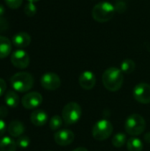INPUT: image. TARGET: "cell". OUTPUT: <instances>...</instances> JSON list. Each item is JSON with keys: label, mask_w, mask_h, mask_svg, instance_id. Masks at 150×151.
Masks as SVG:
<instances>
[{"label": "cell", "mask_w": 150, "mask_h": 151, "mask_svg": "<svg viewBox=\"0 0 150 151\" xmlns=\"http://www.w3.org/2000/svg\"><path fill=\"white\" fill-rule=\"evenodd\" d=\"M102 80L106 89L111 92L118 91L123 85V72L117 67H110L103 73Z\"/></svg>", "instance_id": "obj_1"}, {"label": "cell", "mask_w": 150, "mask_h": 151, "mask_svg": "<svg viewBox=\"0 0 150 151\" xmlns=\"http://www.w3.org/2000/svg\"><path fill=\"white\" fill-rule=\"evenodd\" d=\"M115 6L109 2H101L95 5L92 10V17L97 22H107L111 20L115 13Z\"/></svg>", "instance_id": "obj_2"}, {"label": "cell", "mask_w": 150, "mask_h": 151, "mask_svg": "<svg viewBox=\"0 0 150 151\" xmlns=\"http://www.w3.org/2000/svg\"><path fill=\"white\" fill-rule=\"evenodd\" d=\"M11 85L18 92H27L33 88L34 78L29 73H17L11 78Z\"/></svg>", "instance_id": "obj_3"}, {"label": "cell", "mask_w": 150, "mask_h": 151, "mask_svg": "<svg viewBox=\"0 0 150 151\" xmlns=\"http://www.w3.org/2000/svg\"><path fill=\"white\" fill-rule=\"evenodd\" d=\"M146 128V121L144 118L139 114L130 115L125 124V129L126 133L132 136H138L141 134Z\"/></svg>", "instance_id": "obj_4"}, {"label": "cell", "mask_w": 150, "mask_h": 151, "mask_svg": "<svg viewBox=\"0 0 150 151\" xmlns=\"http://www.w3.org/2000/svg\"><path fill=\"white\" fill-rule=\"evenodd\" d=\"M81 116V108L75 102H70L65 105L62 111V119L66 125L77 123Z\"/></svg>", "instance_id": "obj_5"}, {"label": "cell", "mask_w": 150, "mask_h": 151, "mask_svg": "<svg viewBox=\"0 0 150 151\" xmlns=\"http://www.w3.org/2000/svg\"><path fill=\"white\" fill-rule=\"evenodd\" d=\"M113 132L112 124L107 119L98 120L93 127L92 135L96 141H104L108 139Z\"/></svg>", "instance_id": "obj_6"}, {"label": "cell", "mask_w": 150, "mask_h": 151, "mask_svg": "<svg viewBox=\"0 0 150 151\" xmlns=\"http://www.w3.org/2000/svg\"><path fill=\"white\" fill-rule=\"evenodd\" d=\"M134 99L143 104L150 103V85L148 83H139L133 88Z\"/></svg>", "instance_id": "obj_7"}, {"label": "cell", "mask_w": 150, "mask_h": 151, "mask_svg": "<svg viewBox=\"0 0 150 151\" xmlns=\"http://www.w3.org/2000/svg\"><path fill=\"white\" fill-rule=\"evenodd\" d=\"M11 62L16 68L25 69L28 66L30 58L28 54L23 50H15L11 56Z\"/></svg>", "instance_id": "obj_8"}, {"label": "cell", "mask_w": 150, "mask_h": 151, "mask_svg": "<svg viewBox=\"0 0 150 151\" xmlns=\"http://www.w3.org/2000/svg\"><path fill=\"white\" fill-rule=\"evenodd\" d=\"M41 84L47 90H56L61 85L59 76L54 73H46L41 78Z\"/></svg>", "instance_id": "obj_9"}, {"label": "cell", "mask_w": 150, "mask_h": 151, "mask_svg": "<svg viewBox=\"0 0 150 151\" xmlns=\"http://www.w3.org/2000/svg\"><path fill=\"white\" fill-rule=\"evenodd\" d=\"M42 102V96L38 92H29L26 94L21 100V104L24 108L27 110L35 109L41 105Z\"/></svg>", "instance_id": "obj_10"}, {"label": "cell", "mask_w": 150, "mask_h": 151, "mask_svg": "<svg viewBox=\"0 0 150 151\" xmlns=\"http://www.w3.org/2000/svg\"><path fill=\"white\" fill-rule=\"evenodd\" d=\"M54 140L59 146H67L74 141V134L69 129H61L55 133Z\"/></svg>", "instance_id": "obj_11"}, {"label": "cell", "mask_w": 150, "mask_h": 151, "mask_svg": "<svg viewBox=\"0 0 150 151\" xmlns=\"http://www.w3.org/2000/svg\"><path fill=\"white\" fill-rule=\"evenodd\" d=\"M96 82L95 75L90 71H85L80 73L79 77V84L80 86L86 90L92 89Z\"/></svg>", "instance_id": "obj_12"}, {"label": "cell", "mask_w": 150, "mask_h": 151, "mask_svg": "<svg viewBox=\"0 0 150 151\" xmlns=\"http://www.w3.org/2000/svg\"><path fill=\"white\" fill-rule=\"evenodd\" d=\"M31 42V36L26 32H19L13 35L12 43L15 47L19 49H23L27 47Z\"/></svg>", "instance_id": "obj_13"}, {"label": "cell", "mask_w": 150, "mask_h": 151, "mask_svg": "<svg viewBox=\"0 0 150 151\" xmlns=\"http://www.w3.org/2000/svg\"><path fill=\"white\" fill-rule=\"evenodd\" d=\"M30 120L33 123V125H34L36 127H42L47 123L48 115L44 111L36 110L32 112V114L30 116Z\"/></svg>", "instance_id": "obj_14"}, {"label": "cell", "mask_w": 150, "mask_h": 151, "mask_svg": "<svg viewBox=\"0 0 150 151\" xmlns=\"http://www.w3.org/2000/svg\"><path fill=\"white\" fill-rule=\"evenodd\" d=\"M7 131H8L9 134L11 135L12 137H19L24 133L25 127L22 124V122L18 121V120H14V121H11L8 125Z\"/></svg>", "instance_id": "obj_15"}, {"label": "cell", "mask_w": 150, "mask_h": 151, "mask_svg": "<svg viewBox=\"0 0 150 151\" xmlns=\"http://www.w3.org/2000/svg\"><path fill=\"white\" fill-rule=\"evenodd\" d=\"M11 52V42L5 37L0 35V59L8 57Z\"/></svg>", "instance_id": "obj_16"}, {"label": "cell", "mask_w": 150, "mask_h": 151, "mask_svg": "<svg viewBox=\"0 0 150 151\" xmlns=\"http://www.w3.org/2000/svg\"><path fill=\"white\" fill-rule=\"evenodd\" d=\"M17 143L11 138L5 136L0 139V151H16Z\"/></svg>", "instance_id": "obj_17"}, {"label": "cell", "mask_w": 150, "mask_h": 151, "mask_svg": "<svg viewBox=\"0 0 150 151\" xmlns=\"http://www.w3.org/2000/svg\"><path fill=\"white\" fill-rule=\"evenodd\" d=\"M4 101L5 104L8 107L10 108H16L19 105V97L17 95V93H15L14 91H8L4 96Z\"/></svg>", "instance_id": "obj_18"}, {"label": "cell", "mask_w": 150, "mask_h": 151, "mask_svg": "<svg viewBox=\"0 0 150 151\" xmlns=\"http://www.w3.org/2000/svg\"><path fill=\"white\" fill-rule=\"evenodd\" d=\"M126 145L128 151H142L143 150V143L137 137H131Z\"/></svg>", "instance_id": "obj_19"}, {"label": "cell", "mask_w": 150, "mask_h": 151, "mask_svg": "<svg viewBox=\"0 0 150 151\" xmlns=\"http://www.w3.org/2000/svg\"><path fill=\"white\" fill-rule=\"evenodd\" d=\"M120 70L126 74L132 73L135 70V63L132 59H125L120 65Z\"/></svg>", "instance_id": "obj_20"}, {"label": "cell", "mask_w": 150, "mask_h": 151, "mask_svg": "<svg viewBox=\"0 0 150 151\" xmlns=\"http://www.w3.org/2000/svg\"><path fill=\"white\" fill-rule=\"evenodd\" d=\"M126 135L123 133H118L112 138V144L116 148H121L126 143Z\"/></svg>", "instance_id": "obj_21"}, {"label": "cell", "mask_w": 150, "mask_h": 151, "mask_svg": "<svg viewBox=\"0 0 150 151\" xmlns=\"http://www.w3.org/2000/svg\"><path fill=\"white\" fill-rule=\"evenodd\" d=\"M63 119L58 115H54L50 120V128L53 131L58 130L63 125Z\"/></svg>", "instance_id": "obj_22"}, {"label": "cell", "mask_w": 150, "mask_h": 151, "mask_svg": "<svg viewBox=\"0 0 150 151\" xmlns=\"http://www.w3.org/2000/svg\"><path fill=\"white\" fill-rule=\"evenodd\" d=\"M37 12V9H36V6L34 5V3H31L29 2L24 8V12L27 16L28 17H33L35 15Z\"/></svg>", "instance_id": "obj_23"}, {"label": "cell", "mask_w": 150, "mask_h": 151, "mask_svg": "<svg viewBox=\"0 0 150 151\" xmlns=\"http://www.w3.org/2000/svg\"><path fill=\"white\" fill-rule=\"evenodd\" d=\"M17 146H19L21 149H25L27 148L30 144V139L27 136H19L18 137L17 141H16Z\"/></svg>", "instance_id": "obj_24"}, {"label": "cell", "mask_w": 150, "mask_h": 151, "mask_svg": "<svg viewBox=\"0 0 150 151\" xmlns=\"http://www.w3.org/2000/svg\"><path fill=\"white\" fill-rule=\"evenodd\" d=\"M4 2L9 8L17 9L22 4L23 0H4Z\"/></svg>", "instance_id": "obj_25"}, {"label": "cell", "mask_w": 150, "mask_h": 151, "mask_svg": "<svg viewBox=\"0 0 150 151\" xmlns=\"http://www.w3.org/2000/svg\"><path fill=\"white\" fill-rule=\"evenodd\" d=\"M8 27H9V24H8V21L6 20V19L0 17V33L6 31L8 29Z\"/></svg>", "instance_id": "obj_26"}, {"label": "cell", "mask_w": 150, "mask_h": 151, "mask_svg": "<svg viewBox=\"0 0 150 151\" xmlns=\"http://www.w3.org/2000/svg\"><path fill=\"white\" fill-rule=\"evenodd\" d=\"M6 90V83L5 81L0 78V96H2Z\"/></svg>", "instance_id": "obj_27"}, {"label": "cell", "mask_w": 150, "mask_h": 151, "mask_svg": "<svg viewBox=\"0 0 150 151\" xmlns=\"http://www.w3.org/2000/svg\"><path fill=\"white\" fill-rule=\"evenodd\" d=\"M6 131V125H5V122L0 119V137H2L4 133Z\"/></svg>", "instance_id": "obj_28"}, {"label": "cell", "mask_w": 150, "mask_h": 151, "mask_svg": "<svg viewBox=\"0 0 150 151\" xmlns=\"http://www.w3.org/2000/svg\"><path fill=\"white\" fill-rule=\"evenodd\" d=\"M8 115V109L5 106H0V118H5Z\"/></svg>", "instance_id": "obj_29"}, {"label": "cell", "mask_w": 150, "mask_h": 151, "mask_svg": "<svg viewBox=\"0 0 150 151\" xmlns=\"http://www.w3.org/2000/svg\"><path fill=\"white\" fill-rule=\"evenodd\" d=\"M144 139H145V141H146L147 142L150 143V133H148L147 134H145Z\"/></svg>", "instance_id": "obj_30"}, {"label": "cell", "mask_w": 150, "mask_h": 151, "mask_svg": "<svg viewBox=\"0 0 150 151\" xmlns=\"http://www.w3.org/2000/svg\"><path fill=\"white\" fill-rule=\"evenodd\" d=\"M4 12H5L4 7L2 4H0V17H2V16H3V14L4 13Z\"/></svg>", "instance_id": "obj_31"}, {"label": "cell", "mask_w": 150, "mask_h": 151, "mask_svg": "<svg viewBox=\"0 0 150 151\" xmlns=\"http://www.w3.org/2000/svg\"><path fill=\"white\" fill-rule=\"evenodd\" d=\"M72 151H88L86 148H82V147H80V148H77L75 150H73Z\"/></svg>", "instance_id": "obj_32"}, {"label": "cell", "mask_w": 150, "mask_h": 151, "mask_svg": "<svg viewBox=\"0 0 150 151\" xmlns=\"http://www.w3.org/2000/svg\"><path fill=\"white\" fill-rule=\"evenodd\" d=\"M29 2H31V3H35V2H38L39 0H28Z\"/></svg>", "instance_id": "obj_33"}, {"label": "cell", "mask_w": 150, "mask_h": 151, "mask_svg": "<svg viewBox=\"0 0 150 151\" xmlns=\"http://www.w3.org/2000/svg\"><path fill=\"white\" fill-rule=\"evenodd\" d=\"M47 151H50V150H47Z\"/></svg>", "instance_id": "obj_34"}]
</instances>
